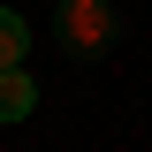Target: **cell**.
<instances>
[{
    "label": "cell",
    "instance_id": "3",
    "mask_svg": "<svg viewBox=\"0 0 152 152\" xmlns=\"http://www.w3.org/2000/svg\"><path fill=\"white\" fill-rule=\"evenodd\" d=\"M23 53H31V23L15 8H0V69H23Z\"/></svg>",
    "mask_w": 152,
    "mask_h": 152
},
{
    "label": "cell",
    "instance_id": "1",
    "mask_svg": "<svg viewBox=\"0 0 152 152\" xmlns=\"http://www.w3.org/2000/svg\"><path fill=\"white\" fill-rule=\"evenodd\" d=\"M122 38V15H114V0H61V46L76 61H99Z\"/></svg>",
    "mask_w": 152,
    "mask_h": 152
},
{
    "label": "cell",
    "instance_id": "2",
    "mask_svg": "<svg viewBox=\"0 0 152 152\" xmlns=\"http://www.w3.org/2000/svg\"><path fill=\"white\" fill-rule=\"evenodd\" d=\"M31 107H38V84H31V69H0V122H23Z\"/></svg>",
    "mask_w": 152,
    "mask_h": 152
}]
</instances>
